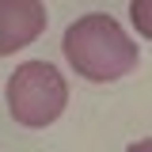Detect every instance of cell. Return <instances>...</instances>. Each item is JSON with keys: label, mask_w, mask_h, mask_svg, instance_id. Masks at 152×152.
Listing matches in <instances>:
<instances>
[{"label": "cell", "mask_w": 152, "mask_h": 152, "mask_svg": "<svg viewBox=\"0 0 152 152\" xmlns=\"http://www.w3.org/2000/svg\"><path fill=\"white\" fill-rule=\"evenodd\" d=\"M65 57L91 84H110L118 76H126L129 69H137V46L103 12L76 19L65 31Z\"/></svg>", "instance_id": "1"}, {"label": "cell", "mask_w": 152, "mask_h": 152, "mask_svg": "<svg viewBox=\"0 0 152 152\" xmlns=\"http://www.w3.org/2000/svg\"><path fill=\"white\" fill-rule=\"evenodd\" d=\"M129 19L145 38H152V0H129Z\"/></svg>", "instance_id": "4"}, {"label": "cell", "mask_w": 152, "mask_h": 152, "mask_svg": "<svg viewBox=\"0 0 152 152\" xmlns=\"http://www.w3.org/2000/svg\"><path fill=\"white\" fill-rule=\"evenodd\" d=\"M46 31L42 0H0V57L31 46Z\"/></svg>", "instance_id": "3"}, {"label": "cell", "mask_w": 152, "mask_h": 152, "mask_svg": "<svg viewBox=\"0 0 152 152\" xmlns=\"http://www.w3.org/2000/svg\"><path fill=\"white\" fill-rule=\"evenodd\" d=\"M65 103H69L65 76L46 61H27L8 76V110L19 126H31V129L50 126L61 118Z\"/></svg>", "instance_id": "2"}, {"label": "cell", "mask_w": 152, "mask_h": 152, "mask_svg": "<svg viewBox=\"0 0 152 152\" xmlns=\"http://www.w3.org/2000/svg\"><path fill=\"white\" fill-rule=\"evenodd\" d=\"M129 152H152V141H137V145H129Z\"/></svg>", "instance_id": "5"}]
</instances>
